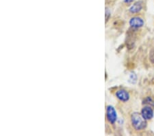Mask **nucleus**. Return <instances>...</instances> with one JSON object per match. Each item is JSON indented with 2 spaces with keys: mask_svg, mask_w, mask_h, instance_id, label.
<instances>
[{
  "mask_svg": "<svg viewBox=\"0 0 154 136\" xmlns=\"http://www.w3.org/2000/svg\"><path fill=\"white\" fill-rule=\"evenodd\" d=\"M143 7V6L142 2H137L134 4L132 6L130 7V9H129V11L132 14L138 13V12L142 11Z\"/></svg>",
  "mask_w": 154,
  "mask_h": 136,
  "instance_id": "obj_6",
  "label": "nucleus"
},
{
  "mask_svg": "<svg viewBox=\"0 0 154 136\" xmlns=\"http://www.w3.org/2000/svg\"><path fill=\"white\" fill-rule=\"evenodd\" d=\"M116 97L119 100H121V102L125 103L130 100V96L128 91L125 90H119L116 91Z\"/></svg>",
  "mask_w": 154,
  "mask_h": 136,
  "instance_id": "obj_5",
  "label": "nucleus"
},
{
  "mask_svg": "<svg viewBox=\"0 0 154 136\" xmlns=\"http://www.w3.org/2000/svg\"><path fill=\"white\" fill-rule=\"evenodd\" d=\"M143 105L150 106V107L151 106H154V101L151 97H147L143 100Z\"/></svg>",
  "mask_w": 154,
  "mask_h": 136,
  "instance_id": "obj_7",
  "label": "nucleus"
},
{
  "mask_svg": "<svg viewBox=\"0 0 154 136\" xmlns=\"http://www.w3.org/2000/svg\"><path fill=\"white\" fill-rule=\"evenodd\" d=\"M131 122L133 127L137 131L143 130L146 127V120L144 118L141 113L138 112L133 113L131 115Z\"/></svg>",
  "mask_w": 154,
  "mask_h": 136,
  "instance_id": "obj_1",
  "label": "nucleus"
},
{
  "mask_svg": "<svg viewBox=\"0 0 154 136\" xmlns=\"http://www.w3.org/2000/svg\"><path fill=\"white\" fill-rule=\"evenodd\" d=\"M110 14H111V13H110V10H109V8H106V22L108 21L109 18H110Z\"/></svg>",
  "mask_w": 154,
  "mask_h": 136,
  "instance_id": "obj_10",
  "label": "nucleus"
},
{
  "mask_svg": "<svg viewBox=\"0 0 154 136\" xmlns=\"http://www.w3.org/2000/svg\"><path fill=\"white\" fill-rule=\"evenodd\" d=\"M145 24L144 20L139 17H134L130 20V25L133 28H142Z\"/></svg>",
  "mask_w": 154,
  "mask_h": 136,
  "instance_id": "obj_4",
  "label": "nucleus"
},
{
  "mask_svg": "<svg viewBox=\"0 0 154 136\" xmlns=\"http://www.w3.org/2000/svg\"><path fill=\"white\" fill-rule=\"evenodd\" d=\"M134 1V0H124V2L126 4H131Z\"/></svg>",
  "mask_w": 154,
  "mask_h": 136,
  "instance_id": "obj_11",
  "label": "nucleus"
},
{
  "mask_svg": "<svg viewBox=\"0 0 154 136\" xmlns=\"http://www.w3.org/2000/svg\"><path fill=\"white\" fill-rule=\"evenodd\" d=\"M106 118L110 124H115L117 120V113L115 107L112 105H108L106 108Z\"/></svg>",
  "mask_w": 154,
  "mask_h": 136,
  "instance_id": "obj_2",
  "label": "nucleus"
},
{
  "mask_svg": "<svg viewBox=\"0 0 154 136\" xmlns=\"http://www.w3.org/2000/svg\"><path fill=\"white\" fill-rule=\"evenodd\" d=\"M136 81H137V76L134 73H131L129 78V82L131 84H134L136 83Z\"/></svg>",
  "mask_w": 154,
  "mask_h": 136,
  "instance_id": "obj_8",
  "label": "nucleus"
},
{
  "mask_svg": "<svg viewBox=\"0 0 154 136\" xmlns=\"http://www.w3.org/2000/svg\"><path fill=\"white\" fill-rule=\"evenodd\" d=\"M149 59L151 63L154 64V48L151 49L149 54Z\"/></svg>",
  "mask_w": 154,
  "mask_h": 136,
  "instance_id": "obj_9",
  "label": "nucleus"
},
{
  "mask_svg": "<svg viewBox=\"0 0 154 136\" xmlns=\"http://www.w3.org/2000/svg\"><path fill=\"white\" fill-rule=\"evenodd\" d=\"M141 115L146 120H151L153 117V110L150 106H145L141 110Z\"/></svg>",
  "mask_w": 154,
  "mask_h": 136,
  "instance_id": "obj_3",
  "label": "nucleus"
}]
</instances>
